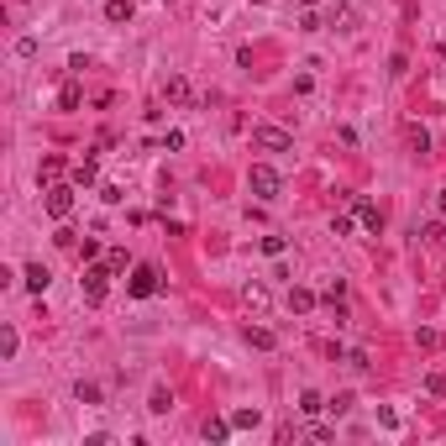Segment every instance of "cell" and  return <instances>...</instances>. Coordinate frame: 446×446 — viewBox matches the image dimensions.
I'll use <instances>...</instances> for the list:
<instances>
[{
    "label": "cell",
    "mask_w": 446,
    "mask_h": 446,
    "mask_svg": "<svg viewBox=\"0 0 446 446\" xmlns=\"http://www.w3.org/2000/svg\"><path fill=\"white\" fill-rule=\"evenodd\" d=\"M126 294H131V299H153V294H163V273H158L153 263H137L131 279H126Z\"/></svg>",
    "instance_id": "1"
},
{
    "label": "cell",
    "mask_w": 446,
    "mask_h": 446,
    "mask_svg": "<svg viewBox=\"0 0 446 446\" xmlns=\"http://www.w3.org/2000/svg\"><path fill=\"white\" fill-rule=\"evenodd\" d=\"M247 189H252L258 200H279V195H283V179H279V168L252 163V174H247Z\"/></svg>",
    "instance_id": "2"
},
{
    "label": "cell",
    "mask_w": 446,
    "mask_h": 446,
    "mask_svg": "<svg viewBox=\"0 0 446 446\" xmlns=\"http://www.w3.org/2000/svg\"><path fill=\"white\" fill-rule=\"evenodd\" d=\"M74 189H79V184H47V215H53V221H69V215H74Z\"/></svg>",
    "instance_id": "3"
},
{
    "label": "cell",
    "mask_w": 446,
    "mask_h": 446,
    "mask_svg": "<svg viewBox=\"0 0 446 446\" xmlns=\"http://www.w3.org/2000/svg\"><path fill=\"white\" fill-rule=\"evenodd\" d=\"M106 289H110V268L106 263H90V268H84V299H90V305H106Z\"/></svg>",
    "instance_id": "4"
},
{
    "label": "cell",
    "mask_w": 446,
    "mask_h": 446,
    "mask_svg": "<svg viewBox=\"0 0 446 446\" xmlns=\"http://www.w3.org/2000/svg\"><path fill=\"white\" fill-rule=\"evenodd\" d=\"M252 147H268V153H289V131H279V126H252Z\"/></svg>",
    "instance_id": "5"
},
{
    "label": "cell",
    "mask_w": 446,
    "mask_h": 446,
    "mask_svg": "<svg viewBox=\"0 0 446 446\" xmlns=\"http://www.w3.org/2000/svg\"><path fill=\"white\" fill-rule=\"evenodd\" d=\"M94 179H100V163H94V153H84L79 163H74V184H79V189H90Z\"/></svg>",
    "instance_id": "6"
},
{
    "label": "cell",
    "mask_w": 446,
    "mask_h": 446,
    "mask_svg": "<svg viewBox=\"0 0 446 446\" xmlns=\"http://www.w3.org/2000/svg\"><path fill=\"white\" fill-rule=\"evenodd\" d=\"M352 210L363 215V226H367V231H383V215H378V205H367L363 195H352Z\"/></svg>",
    "instance_id": "7"
},
{
    "label": "cell",
    "mask_w": 446,
    "mask_h": 446,
    "mask_svg": "<svg viewBox=\"0 0 446 446\" xmlns=\"http://www.w3.org/2000/svg\"><path fill=\"white\" fill-rule=\"evenodd\" d=\"M22 279H26V289H32V294H42V289H47V279H53V273H47L42 263H26V273H22Z\"/></svg>",
    "instance_id": "8"
},
{
    "label": "cell",
    "mask_w": 446,
    "mask_h": 446,
    "mask_svg": "<svg viewBox=\"0 0 446 446\" xmlns=\"http://www.w3.org/2000/svg\"><path fill=\"white\" fill-rule=\"evenodd\" d=\"M242 305L247 310H268V289H263V283H247V289H242Z\"/></svg>",
    "instance_id": "9"
},
{
    "label": "cell",
    "mask_w": 446,
    "mask_h": 446,
    "mask_svg": "<svg viewBox=\"0 0 446 446\" xmlns=\"http://www.w3.org/2000/svg\"><path fill=\"white\" fill-rule=\"evenodd\" d=\"M247 347H258V352H273V331H268V326H247Z\"/></svg>",
    "instance_id": "10"
},
{
    "label": "cell",
    "mask_w": 446,
    "mask_h": 446,
    "mask_svg": "<svg viewBox=\"0 0 446 446\" xmlns=\"http://www.w3.org/2000/svg\"><path fill=\"white\" fill-rule=\"evenodd\" d=\"M163 94H168V100H174V106H184V100H189V84H184V74H168Z\"/></svg>",
    "instance_id": "11"
},
{
    "label": "cell",
    "mask_w": 446,
    "mask_h": 446,
    "mask_svg": "<svg viewBox=\"0 0 446 446\" xmlns=\"http://www.w3.org/2000/svg\"><path fill=\"white\" fill-rule=\"evenodd\" d=\"M131 6H137V0H106V22H131Z\"/></svg>",
    "instance_id": "12"
},
{
    "label": "cell",
    "mask_w": 446,
    "mask_h": 446,
    "mask_svg": "<svg viewBox=\"0 0 446 446\" xmlns=\"http://www.w3.org/2000/svg\"><path fill=\"white\" fill-rule=\"evenodd\" d=\"M289 310H299V315L315 310V294H310V289H289Z\"/></svg>",
    "instance_id": "13"
},
{
    "label": "cell",
    "mask_w": 446,
    "mask_h": 446,
    "mask_svg": "<svg viewBox=\"0 0 446 446\" xmlns=\"http://www.w3.org/2000/svg\"><path fill=\"white\" fill-rule=\"evenodd\" d=\"M79 100H84L79 84H63V90H58V106H63V110H79Z\"/></svg>",
    "instance_id": "14"
},
{
    "label": "cell",
    "mask_w": 446,
    "mask_h": 446,
    "mask_svg": "<svg viewBox=\"0 0 446 446\" xmlns=\"http://www.w3.org/2000/svg\"><path fill=\"white\" fill-rule=\"evenodd\" d=\"M147 410H153V415H168V410H174V394H168V388H153V399H147Z\"/></svg>",
    "instance_id": "15"
},
{
    "label": "cell",
    "mask_w": 446,
    "mask_h": 446,
    "mask_svg": "<svg viewBox=\"0 0 446 446\" xmlns=\"http://www.w3.org/2000/svg\"><path fill=\"white\" fill-rule=\"evenodd\" d=\"M236 420H205V441H226Z\"/></svg>",
    "instance_id": "16"
},
{
    "label": "cell",
    "mask_w": 446,
    "mask_h": 446,
    "mask_svg": "<svg viewBox=\"0 0 446 446\" xmlns=\"http://www.w3.org/2000/svg\"><path fill=\"white\" fill-rule=\"evenodd\" d=\"M58 174H63V158H42V174L37 179H42V184H58Z\"/></svg>",
    "instance_id": "17"
},
{
    "label": "cell",
    "mask_w": 446,
    "mask_h": 446,
    "mask_svg": "<svg viewBox=\"0 0 446 446\" xmlns=\"http://www.w3.org/2000/svg\"><path fill=\"white\" fill-rule=\"evenodd\" d=\"M299 410H305V415H320V410H326V399H320L315 388H305V394H299Z\"/></svg>",
    "instance_id": "18"
},
{
    "label": "cell",
    "mask_w": 446,
    "mask_h": 446,
    "mask_svg": "<svg viewBox=\"0 0 446 446\" xmlns=\"http://www.w3.org/2000/svg\"><path fill=\"white\" fill-rule=\"evenodd\" d=\"M16 347H22V341H16V331L6 326V331H0V357H6V363H11V357H16Z\"/></svg>",
    "instance_id": "19"
},
{
    "label": "cell",
    "mask_w": 446,
    "mask_h": 446,
    "mask_svg": "<svg viewBox=\"0 0 446 446\" xmlns=\"http://www.w3.org/2000/svg\"><path fill=\"white\" fill-rule=\"evenodd\" d=\"M74 399H79V404H100V388H94V383H79V388H74Z\"/></svg>",
    "instance_id": "20"
},
{
    "label": "cell",
    "mask_w": 446,
    "mask_h": 446,
    "mask_svg": "<svg viewBox=\"0 0 446 446\" xmlns=\"http://www.w3.org/2000/svg\"><path fill=\"white\" fill-rule=\"evenodd\" d=\"M283 247H289L283 236H263V252H268V258H283Z\"/></svg>",
    "instance_id": "21"
},
{
    "label": "cell",
    "mask_w": 446,
    "mask_h": 446,
    "mask_svg": "<svg viewBox=\"0 0 446 446\" xmlns=\"http://www.w3.org/2000/svg\"><path fill=\"white\" fill-rule=\"evenodd\" d=\"M326 410H331V415H347V410H352V394H336V399H326Z\"/></svg>",
    "instance_id": "22"
},
{
    "label": "cell",
    "mask_w": 446,
    "mask_h": 446,
    "mask_svg": "<svg viewBox=\"0 0 446 446\" xmlns=\"http://www.w3.org/2000/svg\"><path fill=\"white\" fill-rule=\"evenodd\" d=\"M106 268L110 273H126V252H121V247H116V252H106Z\"/></svg>",
    "instance_id": "23"
},
{
    "label": "cell",
    "mask_w": 446,
    "mask_h": 446,
    "mask_svg": "<svg viewBox=\"0 0 446 446\" xmlns=\"http://www.w3.org/2000/svg\"><path fill=\"white\" fill-rule=\"evenodd\" d=\"M410 147H415V153H425V147H431V137H425V126H410Z\"/></svg>",
    "instance_id": "24"
},
{
    "label": "cell",
    "mask_w": 446,
    "mask_h": 446,
    "mask_svg": "<svg viewBox=\"0 0 446 446\" xmlns=\"http://www.w3.org/2000/svg\"><path fill=\"white\" fill-rule=\"evenodd\" d=\"M415 236H420V242H441V226H436V221H425V226H420Z\"/></svg>",
    "instance_id": "25"
},
{
    "label": "cell",
    "mask_w": 446,
    "mask_h": 446,
    "mask_svg": "<svg viewBox=\"0 0 446 446\" xmlns=\"http://www.w3.org/2000/svg\"><path fill=\"white\" fill-rule=\"evenodd\" d=\"M425 388H431V394H446V373H431V378H425Z\"/></svg>",
    "instance_id": "26"
},
{
    "label": "cell",
    "mask_w": 446,
    "mask_h": 446,
    "mask_svg": "<svg viewBox=\"0 0 446 446\" xmlns=\"http://www.w3.org/2000/svg\"><path fill=\"white\" fill-rule=\"evenodd\" d=\"M436 210H441V215H446V189H441V195H436Z\"/></svg>",
    "instance_id": "27"
}]
</instances>
